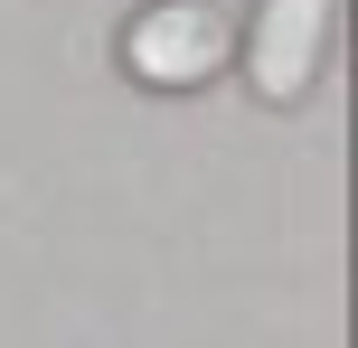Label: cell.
Returning <instances> with one entry per match:
<instances>
[{
  "label": "cell",
  "mask_w": 358,
  "mask_h": 348,
  "mask_svg": "<svg viewBox=\"0 0 358 348\" xmlns=\"http://www.w3.org/2000/svg\"><path fill=\"white\" fill-rule=\"evenodd\" d=\"M236 56V29L217 0H151V10H132L123 29V75L151 94H198L217 85V66Z\"/></svg>",
  "instance_id": "obj_1"
},
{
  "label": "cell",
  "mask_w": 358,
  "mask_h": 348,
  "mask_svg": "<svg viewBox=\"0 0 358 348\" xmlns=\"http://www.w3.org/2000/svg\"><path fill=\"white\" fill-rule=\"evenodd\" d=\"M236 56H245V85L264 104H302L330 56V0H255Z\"/></svg>",
  "instance_id": "obj_2"
}]
</instances>
